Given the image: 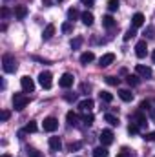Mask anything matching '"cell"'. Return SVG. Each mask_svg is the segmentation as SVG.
Returning <instances> with one entry per match:
<instances>
[{"mask_svg": "<svg viewBox=\"0 0 155 157\" xmlns=\"http://www.w3.org/2000/svg\"><path fill=\"white\" fill-rule=\"evenodd\" d=\"M139 130H141V128H139L135 122H130V126H128V133H130V135H135V133H139Z\"/></svg>", "mask_w": 155, "mask_h": 157, "instance_id": "obj_30", "label": "cell"}, {"mask_svg": "<svg viewBox=\"0 0 155 157\" xmlns=\"http://www.w3.org/2000/svg\"><path fill=\"white\" fill-rule=\"evenodd\" d=\"M135 70H137V73H139L141 77H152V73H153L150 66H142V64H137Z\"/></svg>", "mask_w": 155, "mask_h": 157, "instance_id": "obj_12", "label": "cell"}, {"mask_svg": "<svg viewBox=\"0 0 155 157\" xmlns=\"http://www.w3.org/2000/svg\"><path fill=\"white\" fill-rule=\"evenodd\" d=\"M80 146H82V144H80V143H71V144H70V150H71V152H73V150H78V148H80Z\"/></svg>", "mask_w": 155, "mask_h": 157, "instance_id": "obj_39", "label": "cell"}, {"mask_svg": "<svg viewBox=\"0 0 155 157\" xmlns=\"http://www.w3.org/2000/svg\"><path fill=\"white\" fill-rule=\"evenodd\" d=\"M73 80H75V77H73L71 73H64V75L60 77V80H59V86L64 88V90H68V88L73 86Z\"/></svg>", "mask_w": 155, "mask_h": 157, "instance_id": "obj_8", "label": "cell"}, {"mask_svg": "<svg viewBox=\"0 0 155 157\" xmlns=\"http://www.w3.org/2000/svg\"><path fill=\"white\" fill-rule=\"evenodd\" d=\"M66 121H68V124H70V126H77L78 115L71 110V112H68V113H66Z\"/></svg>", "mask_w": 155, "mask_h": 157, "instance_id": "obj_20", "label": "cell"}, {"mask_svg": "<svg viewBox=\"0 0 155 157\" xmlns=\"http://www.w3.org/2000/svg\"><path fill=\"white\" fill-rule=\"evenodd\" d=\"M146 53H148L146 40H139V42H137V46H135V55H137L139 59H144V57H146Z\"/></svg>", "mask_w": 155, "mask_h": 157, "instance_id": "obj_9", "label": "cell"}, {"mask_svg": "<svg viewBox=\"0 0 155 157\" xmlns=\"http://www.w3.org/2000/svg\"><path fill=\"white\" fill-rule=\"evenodd\" d=\"M60 29H62V33H66V35H68V33H71V31H73V24H71V22H64Z\"/></svg>", "mask_w": 155, "mask_h": 157, "instance_id": "obj_29", "label": "cell"}, {"mask_svg": "<svg viewBox=\"0 0 155 157\" xmlns=\"http://www.w3.org/2000/svg\"><path fill=\"white\" fill-rule=\"evenodd\" d=\"M78 17H80V13H78L75 7H71V9H68V20L70 22H73V20H77Z\"/></svg>", "mask_w": 155, "mask_h": 157, "instance_id": "obj_24", "label": "cell"}, {"mask_svg": "<svg viewBox=\"0 0 155 157\" xmlns=\"http://www.w3.org/2000/svg\"><path fill=\"white\" fill-rule=\"evenodd\" d=\"M137 35V31H135V28H130L126 33H124V40H130V39H133Z\"/></svg>", "mask_w": 155, "mask_h": 157, "instance_id": "obj_33", "label": "cell"}, {"mask_svg": "<svg viewBox=\"0 0 155 157\" xmlns=\"http://www.w3.org/2000/svg\"><path fill=\"white\" fill-rule=\"evenodd\" d=\"M99 139H100V144H102V146H110V144L113 143V132H112V130H102Z\"/></svg>", "mask_w": 155, "mask_h": 157, "instance_id": "obj_7", "label": "cell"}, {"mask_svg": "<svg viewBox=\"0 0 155 157\" xmlns=\"http://www.w3.org/2000/svg\"><path fill=\"white\" fill-rule=\"evenodd\" d=\"M20 86H22V91H24V93H31V91L35 90V82H33V78L28 77V75H24V77L20 78Z\"/></svg>", "mask_w": 155, "mask_h": 157, "instance_id": "obj_4", "label": "cell"}, {"mask_svg": "<svg viewBox=\"0 0 155 157\" xmlns=\"http://www.w3.org/2000/svg\"><path fill=\"white\" fill-rule=\"evenodd\" d=\"M80 20H82V24H84V26H91L95 18H93V13H89V11H84V13L80 15Z\"/></svg>", "mask_w": 155, "mask_h": 157, "instance_id": "obj_16", "label": "cell"}, {"mask_svg": "<svg viewBox=\"0 0 155 157\" xmlns=\"http://www.w3.org/2000/svg\"><path fill=\"white\" fill-rule=\"evenodd\" d=\"M93 157H108V150H106V146H97L95 150H93Z\"/></svg>", "mask_w": 155, "mask_h": 157, "instance_id": "obj_22", "label": "cell"}, {"mask_svg": "<svg viewBox=\"0 0 155 157\" xmlns=\"http://www.w3.org/2000/svg\"><path fill=\"white\" fill-rule=\"evenodd\" d=\"M53 35H55V26H53V24H47V26L44 28V31H42V39L49 40Z\"/></svg>", "mask_w": 155, "mask_h": 157, "instance_id": "obj_15", "label": "cell"}, {"mask_svg": "<svg viewBox=\"0 0 155 157\" xmlns=\"http://www.w3.org/2000/svg\"><path fill=\"white\" fill-rule=\"evenodd\" d=\"M80 44H82V37H75V39L71 40V44H70V46H71V49H78V48H80Z\"/></svg>", "mask_w": 155, "mask_h": 157, "instance_id": "obj_31", "label": "cell"}, {"mask_svg": "<svg viewBox=\"0 0 155 157\" xmlns=\"http://www.w3.org/2000/svg\"><path fill=\"white\" fill-rule=\"evenodd\" d=\"M59 2H62V0H59Z\"/></svg>", "mask_w": 155, "mask_h": 157, "instance_id": "obj_45", "label": "cell"}, {"mask_svg": "<svg viewBox=\"0 0 155 157\" xmlns=\"http://www.w3.org/2000/svg\"><path fill=\"white\" fill-rule=\"evenodd\" d=\"M26 154L29 157H42V154H40L37 148H33V146H28V148H26Z\"/></svg>", "mask_w": 155, "mask_h": 157, "instance_id": "obj_26", "label": "cell"}, {"mask_svg": "<svg viewBox=\"0 0 155 157\" xmlns=\"http://www.w3.org/2000/svg\"><path fill=\"white\" fill-rule=\"evenodd\" d=\"M17 60H15V57L11 55V53H4L2 55V70L6 71V73H15L17 71Z\"/></svg>", "mask_w": 155, "mask_h": 157, "instance_id": "obj_1", "label": "cell"}, {"mask_svg": "<svg viewBox=\"0 0 155 157\" xmlns=\"http://www.w3.org/2000/svg\"><path fill=\"white\" fill-rule=\"evenodd\" d=\"M6 17H9V9L7 7H2V18H6Z\"/></svg>", "mask_w": 155, "mask_h": 157, "instance_id": "obj_42", "label": "cell"}, {"mask_svg": "<svg viewBox=\"0 0 155 157\" xmlns=\"http://www.w3.org/2000/svg\"><path fill=\"white\" fill-rule=\"evenodd\" d=\"M119 97L124 101V102H131L133 101V93L130 90H119Z\"/></svg>", "mask_w": 155, "mask_h": 157, "instance_id": "obj_18", "label": "cell"}, {"mask_svg": "<svg viewBox=\"0 0 155 157\" xmlns=\"http://www.w3.org/2000/svg\"><path fill=\"white\" fill-rule=\"evenodd\" d=\"M152 60L155 62V49H153V53H152Z\"/></svg>", "mask_w": 155, "mask_h": 157, "instance_id": "obj_43", "label": "cell"}, {"mask_svg": "<svg viewBox=\"0 0 155 157\" xmlns=\"http://www.w3.org/2000/svg\"><path fill=\"white\" fill-rule=\"evenodd\" d=\"M155 31H153V28H152V26H150V28H146V29H144V35H146V37H148V39H153L155 35H153Z\"/></svg>", "mask_w": 155, "mask_h": 157, "instance_id": "obj_35", "label": "cell"}, {"mask_svg": "<svg viewBox=\"0 0 155 157\" xmlns=\"http://www.w3.org/2000/svg\"><path fill=\"white\" fill-rule=\"evenodd\" d=\"M80 2H82L84 6H88V7H93V6H95V4H93V0H80Z\"/></svg>", "mask_w": 155, "mask_h": 157, "instance_id": "obj_40", "label": "cell"}, {"mask_svg": "<svg viewBox=\"0 0 155 157\" xmlns=\"http://www.w3.org/2000/svg\"><path fill=\"white\" fill-rule=\"evenodd\" d=\"M15 17L18 18V20H22V18H26V15H28V7L26 6H15Z\"/></svg>", "mask_w": 155, "mask_h": 157, "instance_id": "obj_14", "label": "cell"}, {"mask_svg": "<svg viewBox=\"0 0 155 157\" xmlns=\"http://www.w3.org/2000/svg\"><path fill=\"white\" fill-rule=\"evenodd\" d=\"M100 101H104V102H112V101H113V95H112L110 91H100Z\"/></svg>", "mask_w": 155, "mask_h": 157, "instance_id": "obj_28", "label": "cell"}, {"mask_svg": "<svg viewBox=\"0 0 155 157\" xmlns=\"http://www.w3.org/2000/svg\"><path fill=\"white\" fill-rule=\"evenodd\" d=\"M108 9L110 11H117L119 9V0H108Z\"/></svg>", "mask_w": 155, "mask_h": 157, "instance_id": "obj_34", "label": "cell"}, {"mask_svg": "<svg viewBox=\"0 0 155 157\" xmlns=\"http://www.w3.org/2000/svg\"><path fill=\"white\" fill-rule=\"evenodd\" d=\"M82 121H84V122H86V124L89 126V124H93V121H95V117H93V113H89V112H88V113H84V117H82Z\"/></svg>", "mask_w": 155, "mask_h": 157, "instance_id": "obj_32", "label": "cell"}, {"mask_svg": "<svg viewBox=\"0 0 155 157\" xmlns=\"http://www.w3.org/2000/svg\"><path fill=\"white\" fill-rule=\"evenodd\" d=\"M93 60H95L93 51H84V53L80 55V62H82V64H89V62H93Z\"/></svg>", "mask_w": 155, "mask_h": 157, "instance_id": "obj_17", "label": "cell"}, {"mask_svg": "<svg viewBox=\"0 0 155 157\" xmlns=\"http://www.w3.org/2000/svg\"><path fill=\"white\" fill-rule=\"evenodd\" d=\"M117 157H131V155H130V152L122 150V152H119V154H117Z\"/></svg>", "mask_w": 155, "mask_h": 157, "instance_id": "obj_41", "label": "cell"}, {"mask_svg": "<svg viewBox=\"0 0 155 157\" xmlns=\"http://www.w3.org/2000/svg\"><path fill=\"white\" fill-rule=\"evenodd\" d=\"M104 121L110 122L112 126H119V124H120V122H119V117L113 115V113H106V115H104Z\"/></svg>", "mask_w": 155, "mask_h": 157, "instance_id": "obj_23", "label": "cell"}, {"mask_svg": "<svg viewBox=\"0 0 155 157\" xmlns=\"http://www.w3.org/2000/svg\"><path fill=\"white\" fill-rule=\"evenodd\" d=\"M24 130H26L28 133H35V132H37V122H35V121H29Z\"/></svg>", "mask_w": 155, "mask_h": 157, "instance_id": "obj_27", "label": "cell"}, {"mask_svg": "<svg viewBox=\"0 0 155 157\" xmlns=\"http://www.w3.org/2000/svg\"><path fill=\"white\" fill-rule=\"evenodd\" d=\"M106 82L110 86H119V78H115V77H106Z\"/></svg>", "mask_w": 155, "mask_h": 157, "instance_id": "obj_36", "label": "cell"}, {"mask_svg": "<svg viewBox=\"0 0 155 157\" xmlns=\"http://www.w3.org/2000/svg\"><path fill=\"white\" fill-rule=\"evenodd\" d=\"M28 104H29V99H28L24 93H15V95H13V108H15L17 112H22Z\"/></svg>", "mask_w": 155, "mask_h": 157, "instance_id": "obj_2", "label": "cell"}, {"mask_svg": "<svg viewBox=\"0 0 155 157\" xmlns=\"http://www.w3.org/2000/svg\"><path fill=\"white\" fill-rule=\"evenodd\" d=\"M49 148H51L53 152H59V150L62 148L60 139H59V137H49Z\"/></svg>", "mask_w": 155, "mask_h": 157, "instance_id": "obj_19", "label": "cell"}, {"mask_svg": "<svg viewBox=\"0 0 155 157\" xmlns=\"http://www.w3.org/2000/svg\"><path fill=\"white\" fill-rule=\"evenodd\" d=\"M144 139H146V141H150V143H152V141H155V132L146 133V135H144Z\"/></svg>", "mask_w": 155, "mask_h": 157, "instance_id": "obj_38", "label": "cell"}, {"mask_svg": "<svg viewBox=\"0 0 155 157\" xmlns=\"http://www.w3.org/2000/svg\"><path fill=\"white\" fill-rule=\"evenodd\" d=\"M9 117H11V113H9L7 110H4V112H2V115H0V119H2V121H9Z\"/></svg>", "mask_w": 155, "mask_h": 157, "instance_id": "obj_37", "label": "cell"}, {"mask_svg": "<svg viewBox=\"0 0 155 157\" xmlns=\"http://www.w3.org/2000/svg\"><path fill=\"white\" fill-rule=\"evenodd\" d=\"M142 24H144V15H142V13H135L133 18H131V28L137 29V28H141Z\"/></svg>", "mask_w": 155, "mask_h": 157, "instance_id": "obj_13", "label": "cell"}, {"mask_svg": "<svg viewBox=\"0 0 155 157\" xmlns=\"http://www.w3.org/2000/svg\"><path fill=\"white\" fill-rule=\"evenodd\" d=\"M113 60H115V55H113V53H104V55L99 59V66H100V68H106V66L113 64Z\"/></svg>", "mask_w": 155, "mask_h": 157, "instance_id": "obj_10", "label": "cell"}, {"mask_svg": "<svg viewBox=\"0 0 155 157\" xmlns=\"http://www.w3.org/2000/svg\"><path fill=\"white\" fill-rule=\"evenodd\" d=\"M42 126H44V132H49V133H51V132H55V130L59 128V121L55 117H46Z\"/></svg>", "mask_w": 155, "mask_h": 157, "instance_id": "obj_6", "label": "cell"}, {"mask_svg": "<svg viewBox=\"0 0 155 157\" xmlns=\"http://www.w3.org/2000/svg\"><path fill=\"white\" fill-rule=\"evenodd\" d=\"M39 82H40V86H42L44 90H49L51 84H53V77H51V73H49V71H42V73L39 75Z\"/></svg>", "mask_w": 155, "mask_h": 157, "instance_id": "obj_5", "label": "cell"}, {"mask_svg": "<svg viewBox=\"0 0 155 157\" xmlns=\"http://www.w3.org/2000/svg\"><path fill=\"white\" fill-rule=\"evenodd\" d=\"M126 82H128L130 86H139L141 80H139V75H128V77H126Z\"/></svg>", "mask_w": 155, "mask_h": 157, "instance_id": "obj_25", "label": "cell"}, {"mask_svg": "<svg viewBox=\"0 0 155 157\" xmlns=\"http://www.w3.org/2000/svg\"><path fill=\"white\" fill-rule=\"evenodd\" d=\"M130 121H131V122H135L139 128H146V126H148V117L144 115V112H142V110H137L135 113H131V115H130Z\"/></svg>", "mask_w": 155, "mask_h": 157, "instance_id": "obj_3", "label": "cell"}, {"mask_svg": "<svg viewBox=\"0 0 155 157\" xmlns=\"http://www.w3.org/2000/svg\"><path fill=\"white\" fill-rule=\"evenodd\" d=\"M102 26H104V28H108V29H112V28L115 26V18H113L112 15H106V17H102Z\"/></svg>", "mask_w": 155, "mask_h": 157, "instance_id": "obj_21", "label": "cell"}, {"mask_svg": "<svg viewBox=\"0 0 155 157\" xmlns=\"http://www.w3.org/2000/svg\"><path fill=\"white\" fill-rule=\"evenodd\" d=\"M93 106H95L93 99H84V101H80V102H78V110H80V112H84V113L91 112V110H93Z\"/></svg>", "mask_w": 155, "mask_h": 157, "instance_id": "obj_11", "label": "cell"}, {"mask_svg": "<svg viewBox=\"0 0 155 157\" xmlns=\"http://www.w3.org/2000/svg\"><path fill=\"white\" fill-rule=\"evenodd\" d=\"M2 157H11V155H9V154H4V155H2Z\"/></svg>", "mask_w": 155, "mask_h": 157, "instance_id": "obj_44", "label": "cell"}]
</instances>
